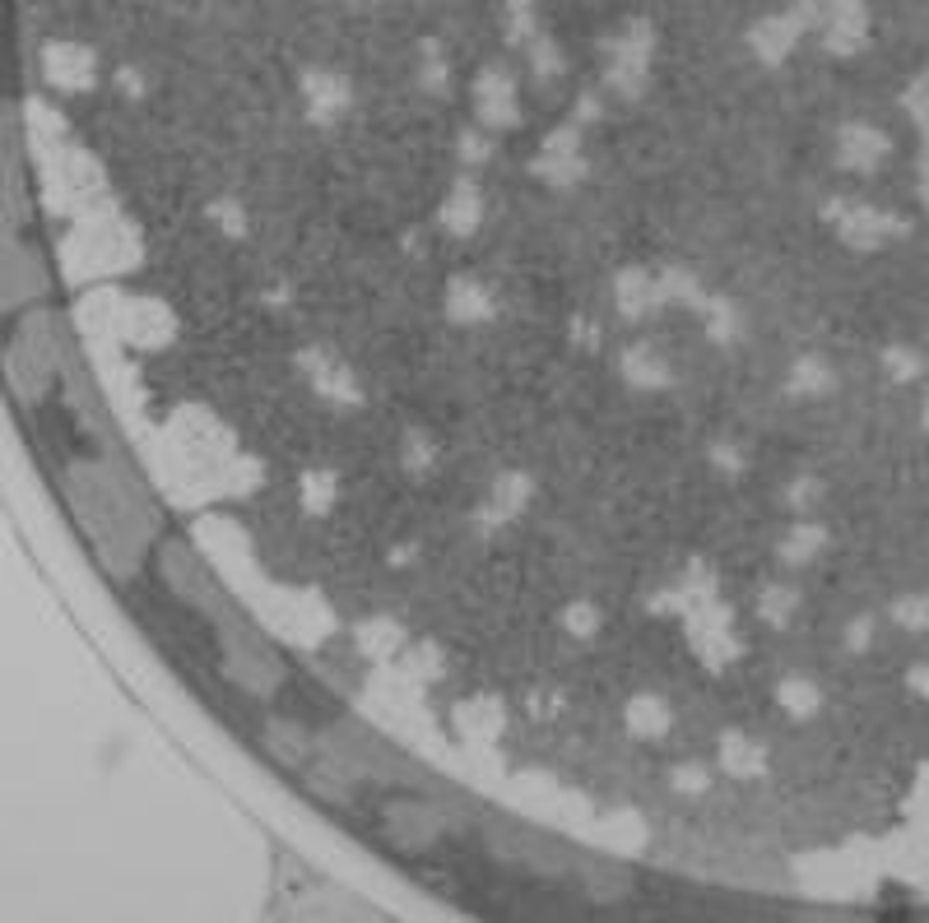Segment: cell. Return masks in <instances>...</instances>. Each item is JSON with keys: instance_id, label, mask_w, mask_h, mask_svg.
I'll use <instances>...</instances> for the list:
<instances>
[{"instance_id": "7a4b0ae2", "label": "cell", "mask_w": 929, "mask_h": 923, "mask_svg": "<svg viewBox=\"0 0 929 923\" xmlns=\"http://www.w3.org/2000/svg\"><path fill=\"white\" fill-rule=\"evenodd\" d=\"M307 98H312V112L317 117H334V112L344 108L349 89L334 74H307Z\"/></svg>"}, {"instance_id": "6da1fadb", "label": "cell", "mask_w": 929, "mask_h": 923, "mask_svg": "<svg viewBox=\"0 0 929 923\" xmlns=\"http://www.w3.org/2000/svg\"><path fill=\"white\" fill-rule=\"evenodd\" d=\"M479 108H483V117L493 121V126L511 121V84L502 79V70H488L479 79Z\"/></svg>"}, {"instance_id": "3957f363", "label": "cell", "mask_w": 929, "mask_h": 923, "mask_svg": "<svg viewBox=\"0 0 929 923\" xmlns=\"http://www.w3.org/2000/svg\"><path fill=\"white\" fill-rule=\"evenodd\" d=\"M47 70L57 84H84V70H89V57L84 51H74V47H57L47 57Z\"/></svg>"}, {"instance_id": "277c9868", "label": "cell", "mask_w": 929, "mask_h": 923, "mask_svg": "<svg viewBox=\"0 0 929 923\" xmlns=\"http://www.w3.org/2000/svg\"><path fill=\"white\" fill-rule=\"evenodd\" d=\"M795 33H799V19H771V23H762V29H758L753 42H758V51L767 61H777L781 51L795 42Z\"/></svg>"}]
</instances>
